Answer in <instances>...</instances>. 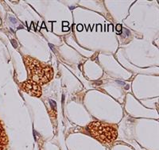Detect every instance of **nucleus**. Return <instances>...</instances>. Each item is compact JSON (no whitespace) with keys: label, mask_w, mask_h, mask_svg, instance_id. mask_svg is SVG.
<instances>
[{"label":"nucleus","mask_w":159,"mask_h":150,"mask_svg":"<svg viewBox=\"0 0 159 150\" xmlns=\"http://www.w3.org/2000/svg\"><path fill=\"white\" fill-rule=\"evenodd\" d=\"M25 67L29 74V80L36 82L39 85L49 83L53 77V70L49 65H45L31 56L24 57Z\"/></svg>","instance_id":"obj_1"},{"label":"nucleus","mask_w":159,"mask_h":150,"mask_svg":"<svg viewBox=\"0 0 159 150\" xmlns=\"http://www.w3.org/2000/svg\"><path fill=\"white\" fill-rule=\"evenodd\" d=\"M21 87L22 90L29 94L30 95L34 97H40L42 95V87L36 82L33 81L31 80H28L23 82L21 84Z\"/></svg>","instance_id":"obj_3"},{"label":"nucleus","mask_w":159,"mask_h":150,"mask_svg":"<svg viewBox=\"0 0 159 150\" xmlns=\"http://www.w3.org/2000/svg\"><path fill=\"white\" fill-rule=\"evenodd\" d=\"M88 131L92 138L103 144H110L117 138L116 129L112 126L101 121H92L87 127Z\"/></svg>","instance_id":"obj_2"},{"label":"nucleus","mask_w":159,"mask_h":150,"mask_svg":"<svg viewBox=\"0 0 159 150\" xmlns=\"http://www.w3.org/2000/svg\"><path fill=\"white\" fill-rule=\"evenodd\" d=\"M8 143V138L7 135L6 134L5 130L3 127L0 123V146H3V145H7Z\"/></svg>","instance_id":"obj_4"}]
</instances>
